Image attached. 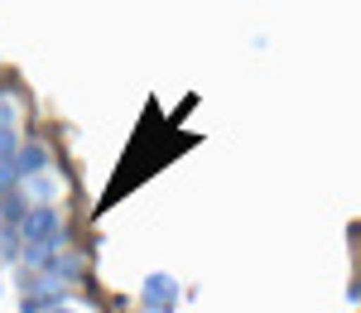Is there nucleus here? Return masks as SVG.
Instances as JSON below:
<instances>
[{
	"instance_id": "4",
	"label": "nucleus",
	"mask_w": 361,
	"mask_h": 313,
	"mask_svg": "<svg viewBox=\"0 0 361 313\" xmlns=\"http://www.w3.org/2000/svg\"><path fill=\"white\" fill-rule=\"evenodd\" d=\"M44 280H54V285H63V289H68V285H82V280H87V260L78 256V251H68V246H63V251L44 265Z\"/></svg>"
},
{
	"instance_id": "7",
	"label": "nucleus",
	"mask_w": 361,
	"mask_h": 313,
	"mask_svg": "<svg viewBox=\"0 0 361 313\" xmlns=\"http://www.w3.org/2000/svg\"><path fill=\"white\" fill-rule=\"evenodd\" d=\"M54 313H73V309H54Z\"/></svg>"
},
{
	"instance_id": "1",
	"label": "nucleus",
	"mask_w": 361,
	"mask_h": 313,
	"mask_svg": "<svg viewBox=\"0 0 361 313\" xmlns=\"http://www.w3.org/2000/svg\"><path fill=\"white\" fill-rule=\"evenodd\" d=\"M20 241H25V246H44V251H63V241H68L63 212H58L54 202L29 207V217L20 222Z\"/></svg>"
},
{
	"instance_id": "5",
	"label": "nucleus",
	"mask_w": 361,
	"mask_h": 313,
	"mask_svg": "<svg viewBox=\"0 0 361 313\" xmlns=\"http://www.w3.org/2000/svg\"><path fill=\"white\" fill-rule=\"evenodd\" d=\"M29 207H34V202H29L25 193H10V198H0V222H5V227H20V222L29 217Z\"/></svg>"
},
{
	"instance_id": "2",
	"label": "nucleus",
	"mask_w": 361,
	"mask_h": 313,
	"mask_svg": "<svg viewBox=\"0 0 361 313\" xmlns=\"http://www.w3.org/2000/svg\"><path fill=\"white\" fill-rule=\"evenodd\" d=\"M178 294H183V285L169 270H149L145 285H140V309L145 313H173L178 309Z\"/></svg>"
},
{
	"instance_id": "3",
	"label": "nucleus",
	"mask_w": 361,
	"mask_h": 313,
	"mask_svg": "<svg viewBox=\"0 0 361 313\" xmlns=\"http://www.w3.org/2000/svg\"><path fill=\"white\" fill-rule=\"evenodd\" d=\"M15 169H20V178H44V173L54 169V154H49V145L39 140V135H29L25 145H20V154H15Z\"/></svg>"
},
{
	"instance_id": "6",
	"label": "nucleus",
	"mask_w": 361,
	"mask_h": 313,
	"mask_svg": "<svg viewBox=\"0 0 361 313\" xmlns=\"http://www.w3.org/2000/svg\"><path fill=\"white\" fill-rule=\"evenodd\" d=\"M20 251H25V241H20V227H5V222H0V260L20 265Z\"/></svg>"
}]
</instances>
